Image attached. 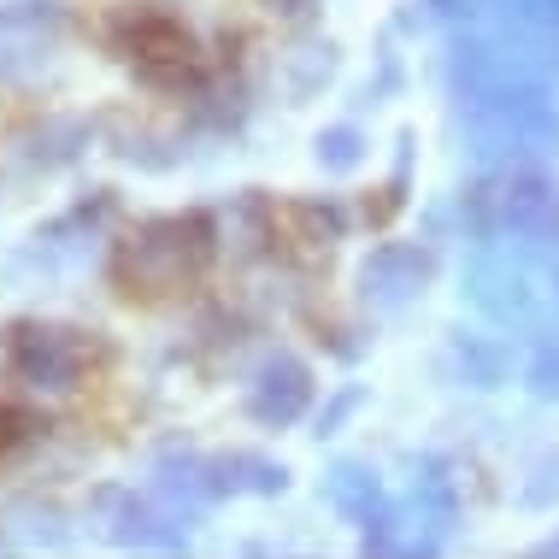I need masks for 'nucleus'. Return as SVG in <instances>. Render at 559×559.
I'll return each instance as SVG.
<instances>
[{
  "label": "nucleus",
  "instance_id": "1",
  "mask_svg": "<svg viewBox=\"0 0 559 559\" xmlns=\"http://www.w3.org/2000/svg\"><path fill=\"white\" fill-rule=\"evenodd\" d=\"M112 48L142 66L147 83H183L194 71V36L171 12H154V7H124L118 19L107 24Z\"/></svg>",
  "mask_w": 559,
  "mask_h": 559
},
{
  "label": "nucleus",
  "instance_id": "2",
  "mask_svg": "<svg viewBox=\"0 0 559 559\" xmlns=\"http://www.w3.org/2000/svg\"><path fill=\"white\" fill-rule=\"evenodd\" d=\"M0 347H7V366L36 389H66L83 366V347L71 342V330H48V324H29V319L7 324Z\"/></svg>",
  "mask_w": 559,
  "mask_h": 559
},
{
  "label": "nucleus",
  "instance_id": "3",
  "mask_svg": "<svg viewBox=\"0 0 559 559\" xmlns=\"http://www.w3.org/2000/svg\"><path fill=\"white\" fill-rule=\"evenodd\" d=\"M29 430H36V418H29V413H19L12 401H0V453H12V448H19Z\"/></svg>",
  "mask_w": 559,
  "mask_h": 559
}]
</instances>
